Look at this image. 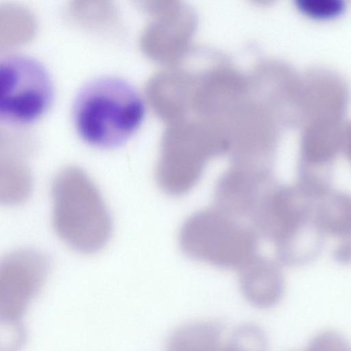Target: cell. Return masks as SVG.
<instances>
[{
  "label": "cell",
  "mask_w": 351,
  "mask_h": 351,
  "mask_svg": "<svg viewBox=\"0 0 351 351\" xmlns=\"http://www.w3.org/2000/svg\"><path fill=\"white\" fill-rule=\"evenodd\" d=\"M295 3L302 12L319 19L335 16L344 8L342 0H297Z\"/></svg>",
  "instance_id": "30bf717a"
},
{
  "label": "cell",
  "mask_w": 351,
  "mask_h": 351,
  "mask_svg": "<svg viewBox=\"0 0 351 351\" xmlns=\"http://www.w3.org/2000/svg\"><path fill=\"white\" fill-rule=\"evenodd\" d=\"M51 267L49 256L21 248L0 258V313L21 317L40 292Z\"/></svg>",
  "instance_id": "5b68a950"
},
{
  "label": "cell",
  "mask_w": 351,
  "mask_h": 351,
  "mask_svg": "<svg viewBox=\"0 0 351 351\" xmlns=\"http://www.w3.org/2000/svg\"><path fill=\"white\" fill-rule=\"evenodd\" d=\"M303 351H350V348L339 333L325 331L316 335Z\"/></svg>",
  "instance_id": "8fae6325"
},
{
  "label": "cell",
  "mask_w": 351,
  "mask_h": 351,
  "mask_svg": "<svg viewBox=\"0 0 351 351\" xmlns=\"http://www.w3.org/2000/svg\"><path fill=\"white\" fill-rule=\"evenodd\" d=\"M228 330L217 322L191 323L171 335L165 351H224Z\"/></svg>",
  "instance_id": "52a82bcc"
},
{
  "label": "cell",
  "mask_w": 351,
  "mask_h": 351,
  "mask_svg": "<svg viewBox=\"0 0 351 351\" xmlns=\"http://www.w3.org/2000/svg\"><path fill=\"white\" fill-rule=\"evenodd\" d=\"M52 223L59 238L84 254L96 252L108 243L112 221L101 193L82 169L60 170L51 186Z\"/></svg>",
  "instance_id": "7a4b0ae2"
},
{
  "label": "cell",
  "mask_w": 351,
  "mask_h": 351,
  "mask_svg": "<svg viewBox=\"0 0 351 351\" xmlns=\"http://www.w3.org/2000/svg\"><path fill=\"white\" fill-rule=\"evenodd\" d=\"M54 95L52 77L42 62L21 52L0 56V123H34L49 110Z\"/></svg>",
  "instance_id": "277c9868"
},
{
  "label": "cell",
  "mask_w": 351,
  "mask_h": 351,
  "mask_svg": "<svg viewBox=\"0 0 351 351\" xmlns=\"http://www.w3.org/2000/svg\"><path fill=\"white\" fill-rule=\"evenodd\" d=\"M33 186L31 171L23 162L0 158V205L12 206L25 202Z\"/></svg>",
  "instance_id": "ba28073f"
},
{
  "label": "cell",
  "mask_w": 351,
  "mask_h": 351,
  "mask_svg": "<svg viewBox=\"0 0 351 351\" xmlns=\"http://www.w3.org/2000/svg\"><path fill=\"white\" fill-rule=\"evenodd\" d=\"M240 270L241 291L250 303L267 308L279 302L284 291V280L276 263L256 256Z\"/></svg>",
  "instance_id": "8992f818"
},
{
  "label": "cell",
  "mask_w": 351,
  "mask_h": 351,
  "mask_svg": "<svg viewBox=\"0 0 351 351\" xmlns=\"http://www.w3.org/2000/svg\"><path fill=\"white\" fill-rule=\"evenodd\" d=\"M27 339L21 317L0 313V351H20Z\"/></svg>",
  "instance_id": "9c48e42d"
},
{
  "label": "cell",
  "mask_w": 351,
  "mask_h": 351,
  "mask_svg": "<svg viewBox=\"0 0 351 351\" xmlns=\"http://www.w3.org/2000/svg\"><path fill=\"white\" fill-rule=\"evenodd\" d=\"M179 243L192 258L241 269L257 256L258 233L249 224L213 207L194 213L184 222Z\"/></svg>",
  "instance_id": "3957f363"
},
{
  "label": "cell",
  "mask_w": 351,
  "mask_h": 351,
  "mask_svg": "<svg viewBox=\"0 0 351 351\" xmlns=\"http://www.w3.org/2000/svg\"><path fill=\"white\" fill-rule=\"evenodd\" d=\"M145 115L143 101L134 87L114 76L84 84L73 104L75 129L86 143L101 148L118 147L138 130Z\"/></svg>",
  "instance_id": "6da1fadb"
}]
</instances>
